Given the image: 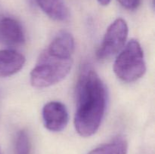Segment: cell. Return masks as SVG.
Listing matches in <instances>:
<instances>
[{
	"label": "cell",
	"mask_w": 155,
	"mask_h": 154,
	"mask_svg": "<svg viewBox=\"0 0 155 154\" xmlns=\"http://www.w3.org/2000/svg\"><path fill=\"white\" fill-rule=\"evenodd\" d=\"M114 71L117 76L125 82L136 81L145 74L146 65L143 51L137 40H130L117 57Z\"/></svg>",
	"instance_id": "3957f363"
},
{
	"label": "cell",
	"mask_w": 155,
	"mask_h": 154,
	"mask_svg": "<svg viewBox=\"0 0 155 154\" xmlns=\"http://www.w3.org/2000/svg\"><path fill=\"white\" fill-rule=\"evenodd\" d=\"M74 48V39L69 32L61 31L58 33L41 53L30 72L32 85L45 88L62 81L72 67Z\"/></svg>",
	"instance_id": "7a4b0ae2"
},
{
	"label": "cell",
	"mask_w": 155,
	"mask_h": 154,
	"mask_svg": "<svg viewBox=\"0 0 155 154\" xmlns=\"http://www.w3.org/2000/svg\"><path fill=\"white\" fill-rule=\"evenodd\" d=\"M127 143L122 137H118L110 143L95 148L88 154H127Z\"/></svg>",
	"instance_id": "9c48e42d"
},
{
	"label": "cell",
	"mask_w": 155,
	"mask_h": 154,
	"mask_svg": "<svg viewBox=\"0 0 155 154\" xmlns=\"http://www.w3.org/2000/svg\"><path fill=\"white\" fill-rule=\"evenodd\" d=\"M42 11L50 18L64 21L69 18V11L63 0H36Z\"/></svg>",
	"instance_id": "ba28073f"
},
{
	"label": "cell",
	"mask_w": 155,
	"mask_h": 154,
	"mask_svg": "<svg viewBox=\"0 0 155 154\" xmlns=\"http://www.w3.org/2000/svg\"><path fill=\"white\" fill-rule=\"evenodd\" d=\"M75 96L76 131L82 137H90L98 131L104 118L107 91L97 72L89 66L80 72Z\"/></svg>",
	"instance_id": "6da1fadb"
},
{
	"label": "cell",
	"mask_w": 155,
	"mask_h": 154,
	"mask_svg": "<svg viewBox=\"0 0 155 154\" xmlns=\"http://www.w3.org/2000/svg\"><path fill=\"white\" fill-rule=\"evenodd\" d=\"M31 143L25 130H21L17 134L15 141V154H30Z\"/></svg>",
	"instance_id": "30bf717a"
},
{
	"label": "cell",
	"mask_w": 155,
	"mask_h": 154,
	"mask_svg": "<svg viewBox=\"0 0 155 154\" xmlns=\"http://www.w3.org/2000/svg\"><path fill=\"white\" fill-rule=\"evenodd\" d=\"M25 61V57L15 50H0V77L10 76L19 72Z\"/></svg>",
	"instance_id": "52a82bcc"
},
{
	"label": "cell",
	"mask_w": 155,
	"mask_h": 154,
	"mask_svg": "<svg viewBox=\"0 0 155 154\" xmlns=\"http://www.w3.org/2000/svg\"><path fill=\"white\" fill-rule=\"evenodd\" d=\"M2 14H1V13H0V17H1V16H2Z\"/></svg>",
	"instance_id": "4fadbf2b"
},
{
	"label": "cell",
	"mask_w": 155,
	"mask_h": 154,
	"mask_svg": "<svg viewBox=\"0 0 155 154\" xmlns=\"http://www.w3.org/2000/svg\"><path fill=\"white\" fill-rule=\"evenodd\" d=\"M128 26L122 18L115 20L107 28L102 42L96 53L99 60L109 59L124 46L128 36Z\"/></svg>",
	"instance_id": "277c9868"
},
{
	"label": "cell",
	"mask_w": 155,
	"mask_h": 154,
	"mask_svg": "<svg viewBox=\"0 0 155 154\" xmlns=\"http://www.w3.org/2000/svg\"><path fill=\"white\" fill-rule=\"evenodd\" d=\"M98 2H99V4L101 5L106 6L110 2V0H98Z\"/></svg>",
	"instance_id": "7c38bea8"
},
{
	"label": "cell",
	"mask_w": 155,
	"mask_h": 154,
	"mask_svg": "<svg viewBox=\"0 0 155 154\" xmlns=\"http://www.w3.org/2000/svg\"><path fill=\"white\" fill-rule=\"evenodd\" d=\"M25 42L24 30L19 21L8 16L0 17V42L8 45H22Z\"/></svg>",
	"instance_id": "8992f818"
},
{
	"label": "cell",
	"mask_w": 155,
	"mask_h": 154,
	"mask_svg": "<svg viewBox=\"0 0 155 154\" xmlns=\"http://www.w3.org/2000/svg\"><path fill=\"white\" fill-rule=\"evenodd\" d=\"M0 154H1V152H0Z\"/></svg>",
	"instance_id": "5bb4252c"
},
{
	"label": "cell",
	"mask_w": 155,
	"mask_h": 154,
	"mask_svg": "<svg viewBox=\"0 0 155 154\" xmlns=\"http://www.w3.org/2000/svg\"><path fill=\"white\" fill-rule=\"evenodd\" d=\"M42 119L45 128L51 131L58 132L65 128L69 116L66 107L59 101H51L42 109Z\"/></svg>",
	"instance_id": "5b68a950"
},
{
	"label": "cell",
	"mask_w": 155,
	"mask_h": 154,
	"mask_svg": "<svg viewBox=\"0 0 155 154\" xmlns=\"http://www.w3.org/2000/svg\"><path fill=\"white\" fill-rule=\"evenodd\" d=\"M124 8L128 10H136L139 7L142 0H117Z\"/></svg>",
	"instance_id": "8fae6325"
}]
</instances>
